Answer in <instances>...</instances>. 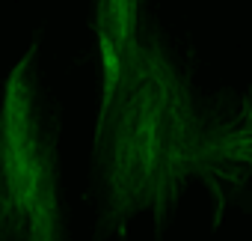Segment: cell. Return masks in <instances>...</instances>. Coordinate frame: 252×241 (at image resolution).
Here are the masks:
<instances>
[{"label": "cell", "instance_id": "1", "mask_svg": "<svg viewBox=\"0 0 252 241\" xmlns=\"http://www.w3.org/2000/svg\"><path fill=\"white\" fill-rule=\"evenodd\" d=\"M252 179V89L205 95L158 33L140 30L98 80L92 191L98 235H125L140 214L163 226L190 185L222 220L231 194Z\"/></svg>", "mask_w": 252, "mask_h": 241}, {"label": "cell", "instance_id": "2", "mask_svg": "<svg viewBox=\"0 0 252 241\" xmlns=\"http://www.w3.org/2000/svg\"><path fill=\"white\" fill-rule=\"evenodd\" d=\"M36 63L39 48L30 45L0 95V241H65L60 131Z\"/></svg>", "mask_w": 252, "mask_h": 241}]
</instances>
